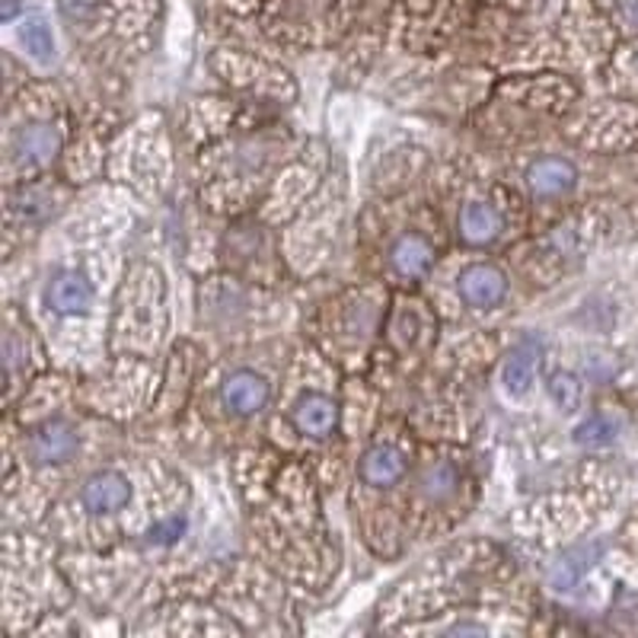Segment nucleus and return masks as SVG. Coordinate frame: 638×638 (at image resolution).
Returning <instances> with one entry per match:
<instances>
[{"label":"nucleus","instance_id":"obj_1","mask_svg":"<svg viewBox=\"0 0 638 638\" xmlns=\"http://www.w3.org/2000/svg\"><path fill=\"white\" fill-rule=\"evenodd\" d=\"M269 396H272V387L262 374L256 370H234L224 387H220V399L224 405L234 412V415H256L269 405Z\"/></svg>","mask_w":638,"mask_h":638},{"label":"nucleus","instance_id":"obj_2","mask_svg":"<svg viewBox=\"0 0 638 638\" xmlns=\"http://www.w3.org/2000/svg\"><path fill=\"white\" fill-rule=\"evenodd\" d=\"M456 284H459V298L469 306H479V310L498 306L505 301V291H508L505 272L488 266V262H476V266L463 269Z\"/></svg>","mask_w":638,"mask_h":638},{"label":"nucleus","instance_id":"obj_3","mask_svg":"<svg viewBox=\"0 0 638 638\" xmlns=\"http://www.w3.org/2000/svg\"><path fill=\"white\" fill-rule=\"evenodd\" d=\"M77 431L74 425H67L64 419H52L32 431L30 437V454L39 466H55V463H67L71 456L77 454Z\"/></svg>","mask_w":638,"mask_h":638},{"label":"nucleus","instance_id":"obj_4","mask_svg":"<svg viewBox=\"0 0 638 638\" xmlns=\"http://www.w3.org/2000/svg\"><path fill=\"white\" fill-rule=\"evenodd\" d=\"M80 501L93 515H112V511H122L125 505L131 501V486H128L122 473L99 469L80 488Z\"/></svg>","mask_w":638,"mask_h":638},{"label":"nucleus","instance_id":"obj_5","mask_svg":"<svg viewBox=\"0 0 638 638\" xmlns=\"http://www.w3.org/2000/svg\"><path fill=\"white\" fill-rule=\"evenodd\" d=\"M62 151V134L45 122L23 125L13 138V160L20 166H45Z\"/></svg>","mask_w":638,"mask_h":638},{"label":"nucleus","instance_id":"obj_6","mask_svg":"<svg viewBox=\"0 0 638 638\" xmlns=\"http://www.w3.org/2000/svg\"><path fill=\"white\" fill-rule=\"evenodd\" d=\"M291 422L301 434L310 437H329L338 425V405L333 396L326 393H304L294 409H291Z\"/></svg>","mask_w":638,"mask_h":638},{"label":"nucleus","instance_id":"obj_7","mask_svg":"<svg viewBox=\"0 0 638 638\" xmlns=\"http://www.w3.org/2000/svg\"><path fill=\"white\" fill-rule=\"evenodd\" d=\"M575 183V166L562 156H543V160L530 163V170H527V185L537 198H559L565 192H572Z\"/></svg>","mask_w":638,"mask_h":638},{"label":"nucleus","instance_id":"obj_8","mask_svg":"<svg viewBox=\"0 0 638 638\" xmlns=\"http://www.w3.org/2000/svg\"><path fill=\"white\" fill-rule=\"evenodd\" d=\"M604 549L607 547H604L601 540H594V543H581V547L562 552L559 562L549 569V584H552L555 591H562V594L575 591L577 581L584 577V572H591V569L601 562Z\"/></svg>","mask_w":638,"mask_h":638},{"label":"nucleus","instance_id":"obj_9","mask_svg":"<svg viewBox=\"0 0 638 638\" xmlns=\"http://www.w3.org/2000/svg\"><path fill=\"white\" fill-rule=\"evenodd\" d=\"M93 304V284L80 272H58L48 284V306L58 316H77L87 313V306Z\"/></svg>","mask_w":638,"mask_h":638},{"label":"nucleus","instance_id":"obj_10","mask_svg":"<svg viewBox=\"0 0 638 638\" xmlns=\"http://www.w3.org/2000/svg\"><path fill=\"white\" fill-rule=\"evenodd\" d=\"M402 476H405V456L399 454L396 447L377 444V447H370V451L361 456V479H365L367 486L390 488L396 486Z\"/></svg>","mask_w":638,"mask_h":638},{"label":"nucleus","instance_id":"obj_11","mask_svg":"<svg viewBox=\"0 0 638 638\" xmlns=\"http://www.w3.org/2000/svg\"><path fill=\"white\" fill-rule=\"evenodd\" d=\"M501 234V214L495 212L488 202H469L459 212V237L473 246L491 244Z\"/></svg>","mask_w":638,"mask_h":638},{"label":"nucleus","instance_id":"obj_12","mask_svg":"<svg viewBox=\"0 0 638 638\" xmlns=\"http://www.w3.org/2000/svg\"><path fill=\"white\" fill-rule=\"evenodd\" d=\"M431 256H434V252H431L425 237L405 234V237H399L393 249H390V266H393L396 274H402V278H419V274L428 272Z\"/></svg>","mask_w":638,"mask_h":638},{"label":"nucleus","instance_id":"obj_13","mask_svg":"<svg viewBox=\"0 0 638 638\" xmlns=\"http://www.w3.org/2000/svg\"><path fill=\"white\" fill-rule=\"evenodd\" d=\"M540 365V352H533L530 345H520L508 355V361L501 367V383L511 396H523L533 383V374Z\"/></svg>","mask_w":638,"mask_h":638},{"label":"nucleus","instance_id":"obj_14","mask_svg":"<svg viewBox=\"0 0 638 638\" xmlns=\"http://www.w3.org/2000/svg\"><path fill=\"white\" fill-rule=\"evenodd\" d=\"M619 437V422L609 415H587L581 425L575 428V444L584 451H601L609 447Z\"/></svg>","mask_w":638,"mask_h":638},{"label":"nucleus","instance_id":"obj_15","mask_svg":"<svg viewBox=\"0 0 638 638\" xmlns=\"http://www.w3.org/2000/svg\"><path fill=\"white\" fill-rule=\"evenodd\" d=\"M20 39H23L26 52H30L35 62H42V64L55 62V35H52V26H48L42 17H30V20H23V26H20Z\"/></svg>","mask_w":638,"mask_h":638},{"label":"nucleus","instance_id":"obj_16","mask_svg":"<svg viewBox=\"0 0 638 638\" xmlns=\"http://www.w3.org/2000/svg\"><path fill=\"white\" fill-rule=\"evenodd\" d=\"M456 486H459V476H456V469L451 463H434V466H428L425 476H422V491H425V498H431V501L451 498Z\"/></svg>","mask_w":638,"mask_h":638},{"label":"nucleus","instance_id":"obj_17","mask_svg":"<svg viewBox=\"0 0 638 638\" xmlns=\"http://www.w3.org/2000/svg\"><path fill=\"white\" fill-rule=\"evenodd\" d=\"M547 393H549V399L559 405V409L572 412V409L581 405V393H584V387H581V380H577L575 374H569V370H555V374L547 380Z\"/></svg>","mask_w":638,"mask_h":638},{"label":"nucleus","instance_id":"obj_18","mask_svg":"<svg viewBox=\"0 0 638 638\" xmlns=\"http://www.w3.org/2000/svg\"><path fill=\"white\" fill-rule=\"evenodd\" d=\"M183 530H185L183 517H173V520H166V523L153 527L151 543H173L176 537H183Z\"/></svg>","mask_w":638,"mask_h":638},{"label":"nucleus","instance_id":"obj_19","mask_svg":"<svg viewBox=\"0 0 638 638\" xmlns=\"http://www.w3.org/2000/svg\"><path fill=\"white\" fill-rule=\"evenodd\" d=\"M619 17H623V23L638 30V0H619Z\"/></svg>","mask_w":638,"mask_h":638},{"label":"nucleus","instance_id":"obj_20","mask_svg":"<svg viewBox=\"0 0 638 638\" xmlns=\"http://www.w3.org/2000/svg\"><path fill=\"white\" fill-rule=\"evenodd\" d=\"M451 636H483L486 632V626H473V623H456L447 629Z\"/></svg>","mask_w":638,"mask_h":638}]
</instances>
